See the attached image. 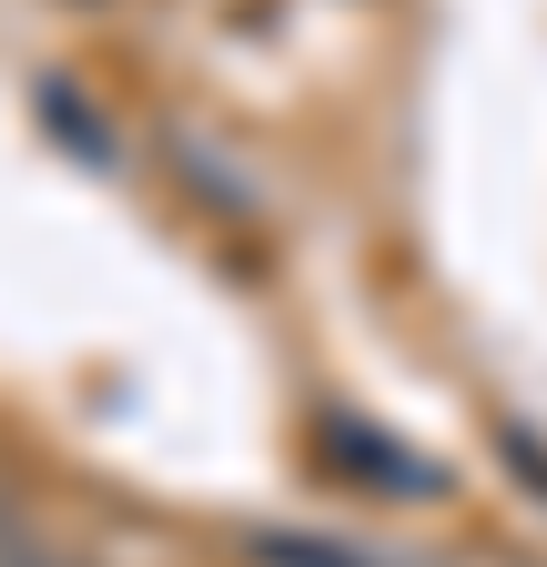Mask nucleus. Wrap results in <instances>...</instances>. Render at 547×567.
<instances>
[{"label":"nucleus","instance_id":"7ed1b4c3","mask_svg":"<svg viewBox=\"0 0 547 567\" xmlns=\"http://www.w3.org/2000/svg\"><path fill=\"white\" fill-rule=\"evenodd\" d=\"M21 547H31V517L11 507V486H0V557H21Z\"/></svg>","mask_w":547,"mask_h":567},{"label":"nucleus","instance_id":"f03ea898","mask_svg":"<svg viewBox=\"0 0 547 567\" xmlns=\"http://www.w3.org/2000/svg\"><path fill=\"white\" fill-rule=\"evenodd\" d=\"M254 557H274V567H365V557H345V547H314V537H254Z\"/></svg>","mask_w":547,"mask_h":567},{"label":"nucleus","instance_id":"f257e3e1","mask_svg":"<svg viewBox=\"0 0 547 567\" xmlns=\"http://www.w3.org/2000/svg\"><path fill=\"white\" fill-rule=\"evenodd\" d=\"M324 466L365 476V496H436V486H446L426 456H405L395 436H365L355 415H324Z\"/></svg>","mask_w":547,"mask_h":567}]
</instances>
